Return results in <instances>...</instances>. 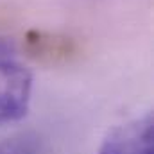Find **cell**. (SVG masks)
Returning <instances> with one entry per match:
<instances>
[{"mask_svg": "<svg viewBox=\"0 0 154 154\" xmlns=\"http://www.w3.org/2000/svg\"><path fill=\"white\" fill-rule=\"evenodd\" d=\"M32 95V74L16 61L0 59V125L27 115Z\"/></svg>", "mask_w": 154, "mask_h": 154, "instance_id": "cell-1", "label": "cell"}, {"mask_svg": "<svg viewBox=\"0 0 154 154\" xmlns=\"http://www.w3.org/2000/svg\"><path fill=\"white\" fill-rule=\"evenodd\" d=\"M154 122L151 113L134 116L113 127L97 154H154Z\"/></svg>", "mask_w": 154, "mask_h": 154, "instance_id": "cell-2", "label": "cell"}, {"mask_svg": "<svg viewBox=\"0 0 154 154\" xmlns=\"http://www.w3.org/2000/svg\"><path fill=\"white\" fill-rule=\"evenodd\" d=\"M11 48H13V45H11L7 39L0 38V59H4V56H5L7 52H11Z\"/></svg>", "mask_w": 154, "mask_h": 154, "instance_id": "cell-3", "label": "cell"}, {"mask_svg": "<svg viewBox=\"0 0 154 154\" xmlns=\"http://www.w3.org/2000/svg\"><path fill=\"white\" fill-rule=\"evenodd\" d=\"M0 154H4V152H0Z\"/></svg>", "mask_w": 154, "mask_h": 154, "instance_id": "cell-4", "label": "cell"}]
</instances>
